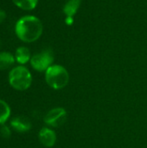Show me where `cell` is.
Here are the masks:
<instances>
[{
    "label": "cell",
    "mask_w": 147,
    "mask_h": 148,
    "mask_svg": "<svg viewBox=\"0 0 147 148\" xmlns=\"http://www.w3.org/2000/svg\"><path fill=\"white\" fill-rule=\"evenodd\" d=\"M53 61L54 55L52 51L47 49L33 56L30 59V64L36 71L42 72L46 71L50 66H52Z\"/></svg>",
    "instance_id": "277c9868"
},
{
    "label": "cell",
    "mask_w": 147,
    "mask_h": 148,
    "mask_svg": "<svg viewBox=\"0 0 147 148\" xmlns=\"http://www.w3.org/2000/svg\"><path fill=\"white\" fill-rule=\"evenodd\" d=\"M44 122L53 127H59L62 126L67 121V112L62 108H56L51 109L43 119Z\"/></svg>",
    "instance_id": "5b68a950"
},
{
    "label": "cell",
    "mask_w": 147,
    "mask_h": 148,
    "mask_svg": "<svg viewBox=\"0 0 147 148\" xmlns=\"http://www.w3.org/2000/svg\"><path fill=\"white\" fill-rule=\"evenodd\" d=\"M0 134L3 138H9L10 136V130L6 126H2L0 128Z\"/></svg>",
    "instance_id": "4fadbf2b"
},
{
    "label": "cell",
    "mask_w": 147,
    "mask_h": 148,
    "mask_svg": "<svg viewBox=\"0 0 147 148\" xmlns=\"http://www.w3.org/2000/svg\"><path fill=\"white\" fill-rule=\"evenodd\" d=\"M15 31L16 36L21 41L33 42L41 36L42 33V23L36 16H25L16 22Z\"/></svg>",
    "instance_id": "6da1fadb"
},
{
    "label": "cell",
    "mask_w": 147,
    "mask_h": 148,
    "mask_svg": "<svg viewBox=\"0 0 147 148\" xmlns=\"http://www.w3.org/2000/svg\"><path fill=\"white\" fill-rule=\"evenodd\" d=\"M45 80L50 88L62 89L68 85L69 75L64 67L61 65H52L46 70Z\"/></svg>",
    "instance_id": "7a4b0ae2"
},
{
    "label": "cell",
    "mask_w": 147,
    "mask_h": 148,
    "mask_svg": "<svg viewBox=\"0 0 147 148\" xmlns=\"http://www.w3.org/2000/svg\"><path fill=\"white\" fill-rule=\"evenodd\" d=\"M5 17H6V13H5V11L0 10V24L3 22V20L5 19Z\"/></svg>",
    "instance_id": "5bb4252c"
},
{
    "label": "cell",
    "mask_w": 147,
    "mask_h": 148,
    "mask_svg": "<svg viewBox=\"0 0 147 148\" xmlns=\"http://www.w3.org/2000/svg\"><path fill=\"white\" fill-rule=\"evenodd\" d=\"M10 108L9 107V105L0 100V124H4V122H6V121L10 118Z\"/></svg>",
    "instance_id": "7c38bea8"
},
{
    "label": "cell",
    "mask_w": 147,
    "mask_h": 148,
    "mask_svg": "<svg viewBox=\"0 0 147 148\" xmlns=\"http://www.w3.org/2000/svg\"><path fill=\"white\" fill-rule=\"evenodd\" d=\"M15 59L20 64L27 63L31 59L30 52H29V49H27L26 47H20V48H18L16 50Z\"/></svg>",
    "instance_id": "ba28073f"
},
{
    "label": "cell",
    "mask_w": 147,
    "mask_h": 148,
    "mask_svg": "<svg viewBox=\"0 0 147 148\" xmlns=\"http://www.w3.org/2000/svg\"><path fill=\"white\" fill-rule=\"evenodd\" d=\"M39 140L46 147H52L56 141L55 133L48 127H43L39 132Z\"/></svg>",
    "instance_id": "8992f818"
},
{
    "label": "cell",
    "mask_w": 147,
    "mask_h": 148,
    "mask_svg": "<svg viewBox=\"0 0 147 148\" xmlns=\"http://www.w3.org/2000/svg\"><path fill=\"white\" fill-rule=\"evenodd\" d=\"M10 85L19 91L28 89L32 83V76L29 69L23 66H18L11 69L9 74Z\"/></svg>",
    "instance_id": "3957f363"
},
{
    "label": "cell",
    "mask_w": 147,
    "mask_h": 148,
    "mask_svg": "<svg viewBox=\"0 0 147 148\" xmlns=\"http://www.w3.org/2000/svg\"><path fill=\"white\" fill-rule=\"evenodd\" d=\"M12 2L22 10H31L36 7L38 0H12Z\"/></svg>",
    "instance_id": "8fae6325"
},
{
    "label": "cell",
    "mask_w": 147,
    "mask_h": 148,
    "mask_svg": "<svg viewBox=\"0 0 147 148\" xmlns=\"http://www.w3.org/2000/svg\"><path fill=\"white\" fill-rule=\"evenodd\" d=\"M81 4V0H69L64 6L63 11L68 16L73 17Z\"/></svg>",
    "instance_id": "30bf717a"
},
{
    "label": "cell",
    "mask_w": 147,
    "mask_h": 148,
    "mask_svg": "<svg viewBox=\"0 0 147 148\" xmlns=\"http://www.w3.org/2000/svg\"><path fill=\"white\" fill-rule=\"evenodd\" d=\"M15 57L9 52L0 53V70H4L10 68L15 62Z\"/></svg>",
    "instance_id": "9c48e42d"
},
{
    "label": "cell",
    "mask_w": 147,
    "mask_h": 148,
    "mask_svg": "<svg viewBox=\"0 0 147 148\" xmlns=\"http://www.w3.org/2000/svg\"><path fill=\"white\" fill-rule=\"evenodd\" d=\"M10 126L15 131L18 133H24L31 128L30 121L23 116H18L13 118L10 121Z\"/></svg>",
    "instance_id": "52a82bcc"
}]
</instances>
